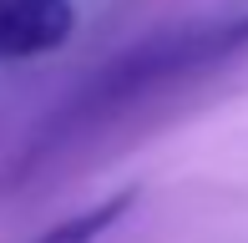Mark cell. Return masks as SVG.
I'll return each mask as SVG.
<instances>
[{"label": "cell", "instance_id": "1", "mask_svg": "<svg viewBox=\"0 0 248 243\" xmlns=\"http://www.w3.org/2000/svg\"><path fill=\"white\" fill-rule=\"evenodd\" d=\"M243 51H248V0H213V5H202L187 20L147 30L142 41H132L127 51L101 61L76 91H66L51 106V117L16 152V162L5 172V187L36 182L46 167L66 162L81 142L101 137L107 127H117L137 106L157 102L162 91L243 56Z\"/></svg>", "mask_w": 248, "mask_h": 243}, {"label": "cell", "instance_id": "2", "mask_svg": "<svg viewBox=\"0 0 248 243\" xmlns=\"http://www.w3.org/2000/svg\"><path fill=\"white\" fill-rule=\"evenodd\" d=\"M76 30V0H0V66L41 61Z\"/></svg>", "mask_w": 248, "mask_h": 243}, {"label": "cell", "instance_id": "3", "mask_svg": "<svg viewBox=\"0 0 248 243\" xmlns=\"http://www.w3.org/2000/svg\"><path fill=\"white\" fill-rule=\"evenodd\" d=\"M132 208H137V187H122V193H111V197H101V203L81 208V213L51 223L46 233H36L31 243H101L111 228L122 223V218L132 213Z\"/></svg>", "mask_w": 248, "mask_h": 243}]
</instances>
